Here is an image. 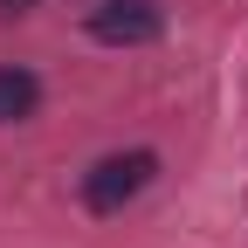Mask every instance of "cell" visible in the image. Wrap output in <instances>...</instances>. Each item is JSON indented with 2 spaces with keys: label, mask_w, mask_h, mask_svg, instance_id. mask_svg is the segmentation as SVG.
Wrapping results in <instances>:
<instances>
[{
  "label": "cell",
  "mask_w": 248,
  "mask_h": 248,
  "mask_svg": "<svg viewBox=\"0 0 248 248\" xmlns=\"http://www.w3.org/2000/svg\"><path fill=\"white\" fill-rule=\"evenodd\" d=\"M152 172H159V152H145V145L110 152V159H97V166L83 172V207L90 214H124L152 186Z\"/></svg>",
  "instance_id": "obj_1"
},
{
  "label": "cell",
  "mask_w": 248,
  "mask_h": 248,
  "mask_svg": "<svg viewBox=\"0 0 248 248\" xmlns=\"http://www.w3.org/2000/svg\"><path fill=\"white\" fill-rule=\"evenodd\" d=\"M159 35H166L159 0H97L90 7V42H104V48H145Z\"/></svg>",
  "instance_id": "obj_2"
},
{
  "label": "cell",
  "mask_w": 248,
  "mask_h": 248,
  "mask_svg": "<svg viewBox=\"0 0 248 248\" xmlns=\"http://www.w3.org/2000/svg\"><path fill=\"white\" fill-rule=\"evenodd\" d=\"M35 104H42V76L21 69V62H0V124L35 117Z\"/></svg>",
  "instance_id": "obj_3"
},
{
  "label": "cell",
  "mask_w": 248,
  "mask_h": 248,
  "mask_svg": "<svg viewBox=\"0 0 248 248\" xmlns=\"http://www.w3.org/2000/svg\"><path fill=\"white\" fill-rule=\"evenodd\" d=\"M42 0H0V14H35Z\"/></svg>",
  "instance_id": "obj_4"
}]
</instances>
